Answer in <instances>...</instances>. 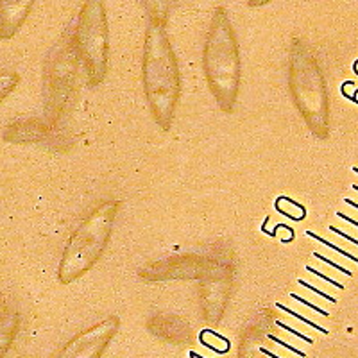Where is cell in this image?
I'll return each mask as SVG.
<instances>
[{"label": "cell", "mask_w": 358, "mask_h": 358, "mask_svg": "<svg viewBox=\"0 0 358 358\" xmlns=\"http://www.w3.org/2000/svg\"><path fill=\"white\" fill-rule=\"evenodd\" d=\"M142 84L149 111L161 131H170L181 97V70L167 27L149 24L142 54Z\"/></svg>", "instance_id": "cell-1"}, {"label": "cell", "mask_w": 358, "mask_h": 358, "mask_svg": "<svg viewBox=\"0 0 358 358\" xmlns=\"http://www.w3.org/2000/svg\"><path fill=\"white\" fill-rule=\"evenodd\" d=\"M202 72L218 109L235 111L242 84V61L235 25L224 8H217L211 15L202 49Z\"/></svg>", "instance_id": "cell-2"}, {"label": "cell", "mask_w": 358, "mask_h": 358, "mask_svg": "<svg viewBox=\"0 0 358 358\" xmlns=\"http://www.w3.org/2000/svg\"><path fill=\"white\" fill-rule=\"evenodd\" d=\"M120 211L118 199L100 201L72 231L63 249L58 267L61 285H70L81 280L102 258L111 240L116 217Z\"/></svg>", "instance_id": "cell-3"}, {"label": "cell", "mask_w": 358, "mask_h": 358, "mask_svg": "<svg viewBox=\"0 0 358 358\" xmlns=\"http://www.w3.org/2000/svg\"><path fill=\"white\" fill-rule=\"evenodd\" d=\"M288 90L294 107L310 131L319 138H326L329 129V111L324 75L315 56L299 38H294L290 47Z\"/></svg>", "instance_id": "cell-4"}, {"label": "cell", "mask_w": 358, "mask_h": 358, "mask_svg": "<svg viewBox=\"0 0 358 358\" xmlns=\"http://www.w3.org/2000/svg\"><path fill=\"white\" fill-rule=\"evenodd\" d=\"M70 41L88 84H102L109 68V25L104 0H82Z\"/></svg>", "instance_id": "cell-5"}, {"label": "cell", "mask_w": 358, "mask_h": 358, "mask_svg": "<svg viewBox=\"0 0 358 358\" xmlns=\"http://www.w3.org/2000/svg\"><path fill=\"white\" fill-rule=\"evenodd\" d=\"M226 272L235 274V265L208 255L181 253V255L165 256V258L154 260L151 264H145L138 271V276L147 283L170 280L202 281L211 276H217V274H226Z\"/></svg>", "instance_id": "cell-6"}, {"label": "cell", "mask_w": 358, "mask_h": 358, "mask_svg": "<svg viewBox=\"0 0 358 358\" xmlns=\"http://www.w3.org/2000/svg\"><path fill=\"white\" fill-rule=\"evenodd\" d=\"M77 65H81V61L70 40L54 52L49 66V88L50 104L56 113L65 107L66 100L74 90V81L77 79Z\"/></svg>", "instance_id": "cell-7"}, {"label": "cell", "mask_w": 358, "mask_h": 358, "mask_svg": "<svg viewBox=\"0 0 358 358\" xmlns=\"http://www.w3.org/2000/svg\"><path fill=\"white\" fill-rule=\"evenodd\" d=\"M118 328L120 319L116 315L106 317L104 321L84 329L66 342V346L59 351L58 358H100Z\"/></svg>", "instance_id": "cell-8"}, {"label": "cell", "mask_w": 358, "mask_h": 358, "mask_svg": "<svg viewBox=\"0 0 358 358\" xmlns=\"http://www.w3.org/2000/svg\"><path fill=\"white\" fill-rule=\"evenodd\" d=\"M233 272L217 274L201 281V303L202 313L208 321H220L226 310L231 292Z\"/></svg>", "instance_id": "cell-9"}, {"label": "cell", "mask_w": 358, "mask_h": 358, "mask_svg": "<svg viewBox=\"0 0 358 358\" xmlns=\"http://www.w3.org/2000/svg\"><path fill=\"white\" fill-rule=\"evenodd\" d=\"M49 124L40 118L13 120L2 133V138L9 144H38L49 136Z\"/></svg>", "instance_id": "cell-10"}, {"label": "cell", "mask_w": 358, "mask_h": 358, "mask_svg": "<svg viewBox=\"0 0 358 358\" xmlns=\"http://www.w3.org/2000/svg\"><path fill=\"white\" fill-rule=\"evenodd\" d=\"M36 0H0V13L4 20L6 40L13 38L29 18Z\"/></svg>", "instance_id": "cell-11"}, {"label": "cell", "mask_w": 358, "mask_h": 358, "mask_svg": "<svg viewBox=\"0 0 358 358\" xmlns=\"http://www.w3.org/2000/svg\"><path fill=\"white\" fill-rule=\"evenodd\" d=\"M18 326H20L18 313H6L4 317L0 319V358L6 356L11 344L15 342V337L18 333Z\"/></svg>", "instance_id": "cell-12"}, {"label": "cell", "mask_w": 358, "mask_h": 358, "mask_svg": "<svg viewBox=\"0 0 358 358\" xmlns=\"http://www.w3.org/2000/svg\"><path fill=\"white\" fill-rule=\"evenodd\" d=\"M147 15L151 18V24L163 25L167 27V20H169V13L172 8V0H144Z\"/></svg>", "instance_id": "cell-13"}, {"label": "cell", "mask_w": 358, "mask_h": 358, "mask_svg": "<svg viewBox=\"0 0 358 358\" xmlns=\"http://www.w3.org/2000/svg\"><path fill=\"white\" fill-rule=\"evenodd\" d=\"M20 84V75L17 72H0V102L6 100Z\"/></svg>", "instance_id": "cell-14"}, {"label": "cell", "mask_w": 358, "mask_h": 358, "mask_svg": "<svg viewBox=\"0 0 358 358\" xmlns=\"http://www.w3.org/2000/svg\"><path fill=\"white\" fill-rule=\"evenodd\" d=\"M276 308H280V310H283V312H287L288 315H292V317H296L297 321H301V322H305V324H308V326H312L313 329H317V331H321V333H324V335H328V329H324L322 326H319L317 322H313V321H310V319H306L305 315H299L297 312H294V310H290L288 306H285V305H281V303H276Z\"/></svg>", "instance_id": "cell-15"}, {"label": "cell", "mask_w": 358, "mask_h": 358, "mask_svg": "<svg viewBox=\"0 0 358 358\" xmlns=\"http://www.w3.org/2000/svg\"><path fill=\"white\" fill-rule=\"evenodd\" d=\"M306 271L308 272H312V274H315L317 278H321V280H324L326 283H329V285H333V287H337L338 290H344V285L342 283H338L337 280H331L329 276H326V274H322V272H319L317 269H313V267H310V265H306Z\"/></svg>", "instance_id": "cell-16"}, {"label": "cell", "mask_w": 358, "mask_h": 358, "mask_svg": "<svg viewBox=\"0 0 358 358\" xmlns=\"http://www.w3.org/2000/svg\"><path fill=\"white\" fill-rule=\"evenodd\" d=\"M297 283H299L301 287H305V288H308V290H312V292H315V294H317V296H321V297H324V299H328L329 303H337V299H335L333 296H329V294L322 292V290H319V288H315V287H313V285L306 283L305 280H297Z\"/></svg>", "instance_id": "cell-17"}, {"label": "cell", "mask_w": 358, "mask_h": 358, "mask_svg": "<svg viewBox=\"0 0 358 358\" xmlns=\"http://www.w3.org/2000/svg\"><path fill=\"white\" fill-rule=\"evenodd\" d=\"M313 256H315V258H317V260H322V262H324V264H328L329 267H335V269H337V271H340L342 274H346V276H351V271H347L346 267H342V265H338V264H335V262H331V260L326 258V256L319 255V253H313Z\"/></svg>", "instance_id": "cell-18"}, {"label": "cell", "mask_w": 358, "mask_h": 358, "mask_svg": "<svg viewBox=\"0 0 358 358\" xmlns=\"http://www.w3.org/2000/svg\"><path fill=\"white\" fill-rule=\"evenodd\" d=\"M290 297H292V299H296V301H299V303H303V305L308 306V308H310V310H313V312L321 313V315H328V312H326V310H322L321 306H317V305H313V303H310V301L303 299V297H299V296H297V294H290Z\"/></svg>", "instance_id": "cell-19"}, {"label": "cell", "mask_w": 358, "mask_h": 358, "mask_svg": "<svg viewBox=\"0 0 358 358\" xmlns=\"http://www.w3.org/2000/svg\"><path fill=\"white\" fill-rule=\"evenodd\" d=\"M267 337L271 338L272 342H276V344H280V346H283V347H287V349H290V351H292V353L299 354V356H305V351H301V349H297V347H294V346H290V344H287V342L280 340V338L274 337V335H267Z\"/></svg>", "instance_id": "cell-20"}, {"label": "cell", "mask_w": 358, "mask_h": 358, "mask_svg": "<svg viewBox=\"0 0 358 358\" xmlns=\"http://www.w3.org/2000/svg\"><path fill=\"white\" fill-rule=\"evenodd\" d=\"M276 324H278V326H281V328H283V329H287V331H290V333H294L297 338H303V340H306V342H308V344H312V342H313L310 337H306V335H303V333H299V331H296V329H294V328H290V326H287V324H285V322L278 321Z\"/></svg>", "instance_id": "cell-21"}, {"label": "cell", "mask_w": 358, "mask_h": 358, "mask_svg": "<svg viewBox=\"0 0 358 358\" xmlns=\"http://www.w3.org/2000/svg\"><path fill=\"white\" fill-rule=\"evenodd\" d=\"M329 231H333L335 235H338V236H342V238H346V240H349V242H353L354 246H358V240L356 238H353L351 235H347V233H344V231H340L338 227H333V226H329Z\"/></svg>", "instance_id": "cell-22"}, {"label": "cell", "mask_w": 358, "mask_h": 358, "mask_svg": "<svg viewBox=\"0 0 358 358\" xmlns=\"http://www.w3.org/2000/svg\"><path fill=\"white\" fill-rule=\"evenodd\" d=\"M274 0H247V6L253 9H258V8H265L267 4H271Z\"/></svg>", "instance_id": "cell-23"}, {"label": "cell", "mask_w": 358, "mask_h": 358, "mask_svg": "<svg viewBox=\"0 0 358 358\" xmlns=\"http://www.w3.org/2000/svg\"><path fill=\"white\" fill-rule=\"evenodd\" d=\"M337 217H338V218H342V220H346V222H349V224H353V226H356V227H358V220H354V218L347 217L346 213H342V211H338V213H337Z\"/></svg>", "instance_id": "cell-24"}, {"label": "cell", "mask_w": 358, "mask_h": 358, "mask_svg": "<svg viewBox=\"0 0 358 358\" xmlns=\"http://www.w3.org/2000/svg\"><path fill=\"white\" fill-rule=\"evenodd\" d=\"M0 38H2V40H6V36H4V20H2V13H0Z\"/></svg>", "instance_id": "cell-25"}, {"label": "cell", "mask_w": 358, "mask_h": 358, "mask_svg": "<svg viewBox=\"0 0 358 358\" xmlns=\"http://www.w3.org/2000/svg\"><path fill=\"white\" fill-rule=\"evenodd\" d=\"M6 315V305H4V301H0V319L4 317Z\"/></svg>", "instance_id": "cell-26"}, {"label": "cell", "mask_w": 358, "mask_h": 358, "mask_svg": "<svg viewBox=\"0 0 358 358\" xmlns=\"http://www.w3.org/2000/svg\"><path fill=\"white\" fill-rule=\"evenodd\" d=\"M262 353L267 354V356H271V358H280V356H276V354L272 353V351H269V349H262Z\"/></svg>", "instance_id": "cell-27"}, {"label": "cell", "mask_w": 358, "mask_h": 358, "mask_svg": "<svg viewBox=\"0 0 358 358\" xmlns=\"http://www.w3.org/2000/svg\"><path fill=\"white\" fill-rule=\"evenodd\" d=\"M346 204H349V206H353V208H356V210H358V202H354V201H351V199H346Z\"/></svg>", "instance_id": "cell-28"}, {"label": "cell", "mask_w": 358, "mask_h": 358, "mask_svg": "<svg viewBox=\"0 0 358 358\" xmlns=\"http://www.w3.org/2000/svg\"><path fill=\"white\" fill-rule=\"evenodd\" d=\"M353 172H354V174H358V167H353Z\"/></svg>", "instance_id": "cell-29"}, {"label": "cell", "mask_w": 358, "mask_h": 358, "mask_svg": "<svg viewBox=\"0 0 358 358\" xmlns=\"http://www.w3.org/2000/svg\"><path fill=\"white\" fill-rule=\"evenodd\" d=\"M353 190H356V192H358V185H353Z\"/></svg>", "instance_id": "cell-30"}]
</instances>
